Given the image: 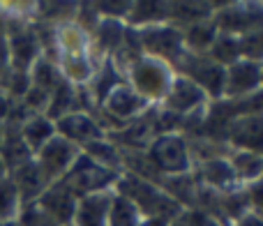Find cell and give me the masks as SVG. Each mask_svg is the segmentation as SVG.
Instances as JSON below:
<instances>
[{
    "instance_id": "6da1fadb",
    "label": "cell",
    "mask_w": 263,
    "mask_h": 226,
    "mask_svg": "<svg viewBox=\"0 0 263 226\" xmlns=\"http://www.w3.org/2000/svg\"><path fill=\"white\" fill-rule=\"evenodd\" d=\"M14 205V187L7 182H0V217L7 215Z\"/></svg>"
},
{
    "instance_id": "3957f363",
    "label": "cell",
    "mask_w": 263,
    "mask_h": 226,
    "mask_svg": "<svg viewBox=\"0 0 263 226\" xmlns=\"http://www.w3.org/2000/svg\"><path fill=\"white\" fill-rule=\"evenodd\" d=\"M3 65H5V44L0 40V69H3Z\"/></svg>"
},
{
    "instance_id": "7a4b0ae2",
    "label": "cell",
    "mask_w": 263,
    "mask_h": 226,
    "mask_svg": "<svg viewBox=\"0 0 263 226\" xmlns=\"http://www.w3.org/2000/svg\"><path fill=\"white\" fill-rule=\"evenodd\" d=\"M14 49H16V60L26 63L32 55V40L30 37H16V40H14Z\"/></svg>"
},
{
    "instance_id": "277c9868",
    "label": "cell",
    "mask_w": 263,
    "mask_h": 226,
    "mask_svg": "<svg viewBox=\"0 0 263 226\" xmlns=\"http://www.w3.org/2000/svg\"><path fill=\"white\" fill-rule=\"evenodd\" d=\"M0 168H3V166H0Z\"/></svg>"
}]
</instances>
